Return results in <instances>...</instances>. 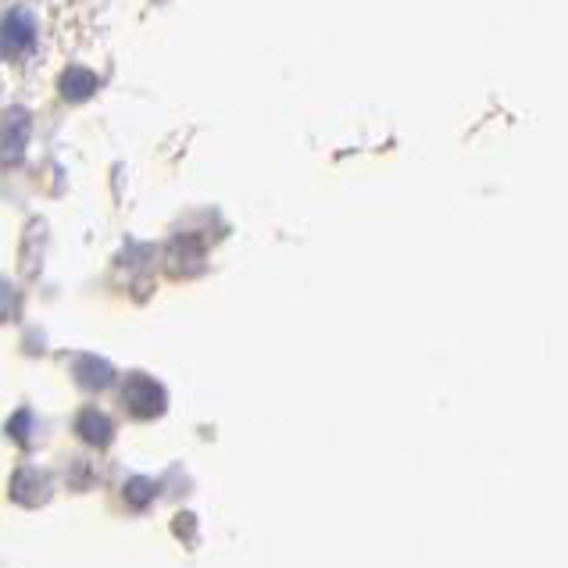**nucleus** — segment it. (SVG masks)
Listing matches in <instances>:
<instances>
[{
  "instance_id": "nucleus-4",
  "label": "nucleus",
  "mask_w": 568,
  "mask_h": 568,
  "mask_svg": "<svg viewBox=\"0 0 568 568\" xmlns=\"http://www.w3.org/2000/svg\"><path fill=\"white\" fill-rule=\"evenodd\" d=\"M79 436H83L90 447H108L111 436H115V426H111V418L101 412H83L79 415Z\"/></svg>"
},
{
  "instance_id": "nucleus-2",
  "label": "nucleus",
  "mask_w": 568,
  "mask_h": 568,
  "mask_svg": "<svg viewBox=\"0 0 568 568\" xmlns=\"http://www.w3.org/2000/svg\"><path fill=\"white\" fill-rule=\"evenodd\" d=\"M122 400L136 418H154L165 412V389L148 376H129L125 389H122Z\"/></svg>"
},
{
  "instance_id": "nucleus-6",
  "label": "nucleus",
  "mask_w": 568,
  "mask_h": 568,
  "mask_svg": "<svg viewBox=\"0 0 568 568\" xmlns=\"http://www.w3.org/2000/svg\"><path fill=\"white\" fill-rule=\"evenodd\" d=\"M79 383L90 386V389H104L115 383V368H111L104 358H79Z\"/></svg>"
},
{
  "instance_id": "nucleus-7",
  "label": "nucleus",
  "mask_w": 568,
  "mask_h": 568,
  "mask_svg": "<svg viewBox=\"0 0 568 568\" xmlns=\"http://www.w3.org/2000/svg\"><path fill=\"white\" fill-rule=\"evenodd\" d=\"M154 497V483H148V479H133L125 486V500L133 508H148V500Z\"/></svg>"
},
{
  "instance_id": "nucleus-1",
  "label": "nucleus",
  "mask_w": 568,
  "mask_h": 568,
  "mask_svg": "<svg viewBox=\"0 0 568 568\" xmlns=\"http://www.w3.org/2000/svg\"><path fill=\"white\" fill-rule=\"evenodd\" d=\"M37 47V19L26 8H14L4 14L0 22V54L8 58H22Z\"/></svg>"
},
{
  "instance_id": "nucleus-5",
  "label": "nucleus",
  "mask_w": 568,
  "mask_h": 568,
  "mask_svg": "<svg viewBox=\"0 0 568 568\" xmlns=\"http://www.w3.org/2000/svg\"><path fill=\"white\" fill-rule=\"evenodd\" d=\"M93 90H97V75L90 69H69L61 75V97H64V101L79 104V101H87V97H93Z\"/></svg>"
},
{
  "instance_id": "nucleus-3",
  "label": "nucleus",
  "mask_w": 568,
  "mask_h": 568,
  "mask_svg": "<svg viewBox=\"0 0 568 568\" xmlns=\"http://www.w3.org/2000/svg\"><path fill=\"white\" fill-rule=\"evenodd\" d=\"M29 129H32V122H29V115L22 108H11L8 115H4V129H0V154H4V161H19L22 158V151H26V140H29Z\"/></svg>"
}]
</instances>
